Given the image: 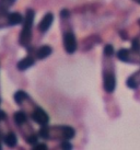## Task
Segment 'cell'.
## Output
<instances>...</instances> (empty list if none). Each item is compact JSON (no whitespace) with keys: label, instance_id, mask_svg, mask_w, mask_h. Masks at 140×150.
Instances as JSON below:
<instances>
[{"label":"cell","instance_id":"obj_1","mask_svg":"<svg viewBox=\"0 0 140 150\" xmlns=\"http://www.w3.org/2000/svg\"><path fill=\"white\" fill-rule=\"evenodd\" d=\"M14 102L19 105L22 111H24L31 120L35 122L37 125H47L49 123V115L44 108L35 103V101L29 96L24 90H18L13 94Z\"/></svg>","mask_w":140,"mask_h":150},{"label":"cell","instance_id":"obj_2","mask_svg":"<svg viewBox=\"0 0 140 150\" xmlns=\"http://www.w3.org/2000/svg\"><path fill=\"white\" fill-rule=\"evenodd\" d=\"M38 136L45 140H71L76 136V129L70 125H43L38 129Z\"/></svg>","mask_w":140,"mask_h":150},{"label":"cell","instance_id":"obj_3","mask_svg":"<svg viewBox=\"0 0 140 150\" xmlns=\"http://www.w3.org/2000/svg\"><path fill=\"white\" fill-rule=\"evenodd\" d=\"M28 114L24 111H17L13 114V121L16 123L20 134L23 136L25 142L30 146H34L38 142V133H36L28 120Z\"/></svg>","mask_w":140,"mask_h":150},{"label":"cell","instance_id":"obj_4","mask_svg":"<svg viewBox=\"0 0 140 150\" xmlns=\"http://www.w3.org/2000/svg\"><path fill=\"white\" fill-rule=\"evenodd\" d=\"M34 20H35V11L33 9L28 8L25 10L24 20L22 23V29L18 38L19 45L28 48L31 46V42L33 38V25Z\"/></svg>","mask_w":140,"mask_h":150},{"label":"cell","instance_id":"obj_5","mask_svg":"<svg viewBox=\"0 0 140 150\" xmlns=\"http://www.w3.org/2000/svg\"><path fill=\"white\" fill-rule=\"evenodd\" d=\"M103 88L106 93H113L116 89L115 68L111 60V56H104L103 60Z\"/></svg>","mask_w":140,"mask_h":150},{"label":"cell","instance_id":"obj_6","mask_svg":"<svg viewBox=\"0 0 140 150\" xmlns=\"http://www.w3.org/2000/svg\"><path fill=\"white\" fill-rule=\"evenodd\" d=\"M23 20H24V17L18 11L0 12V30L20 25L23 23Z\"/></svg>","mask_w":140,"mask_h":150},{"label":"cell","instance_id":"obj_7","mask_svg":"<svg viewBox=\"0 0 140 150\" xmlns=\"http://www.w3.org/2000/svg\"><path fill=\"white\" fill-rule=\"evenodd\" d=\"M62 46L68 55H72L78 50V41L76 34L71 30L62 31Z\"/></svg>","mask_w":140,"mask_h":150},{"label":"cell","instance_id":"obj_8","mask_svg":"<svg viewBox=\"0 0 140 150\" xmlns=\"http://www.w3.org/2000/svg\"><path fill=\"white\" fill-rule=\"evenodd\" d=\"M116 57L123 63L140 64V52H136L132 48H120L116 52Z\"/></svg>","mask_w":140,"mask_h":150},{"label":"cell","instance_id":"obj_9","mask_svg":"<svg viewBox=\"0 0 140 150\" xmlns=\"http://www.w3.org/2000/svg\"><path fill=\"white\" fill-rule=\"evenodd\" d=\"M54 20H55V16L53 12H47L44 14V17L41 19L40 23L37 24V30L38 32L42 34H46L50 29V26L53 25Z\"/></svg>","mask_w":140,"mask_h":150},{"label":"cell","instance_id":"obj_10","mask_svg":"<svg viewBox=\"0 0 140 150\" xmlns=\"http://www.w3.org/2000/svg\"><path fill=\"white\" fill-rule=\"evenodd\" d=\"M36 63V57L32 54H28L22 59H20L17 64V69L19 71H25L29 68L33 67Z\"/></svg>","mask_w":140,"mask_h":150},{"label":"cell","instance_id":"obj_11","mask_svg":"<svg viewBox=\"0 0 140 150\" xmlns=\"http://www.w3.org/2000/svg\"><path fill=\"white\" fill-rule=\"evenodd\" d=\"M53 53V47L50 45H47V44H44V45H41L40 47H37L34 50L33 55L36 57V59L38 60H43V59H46L47 57H49Z\"/></svg>","mask_w":140,"mask_h":150},{"label":"cell","instance_id":"obj_12","mask_svg":"<svg viewBox=\"0 0 140 150\" xmlns=\"http://www.w3.org/2000/svg\"><path fill=\"white\" fill-rule=\"evenodd\" d=\"M126 86L129 89H137L140 87V69L128 77L126 80Z\"/></svg>","mask_w":140,"mask_h":150},{"label":"cell","instance_id":"obj_13","mask_svg":"<svg viewBox=\"0 0 140 150\" xmlns=\"http://www.w3.org/2000/svg\"><path fill=\"white\" fill-rule=\"evenodd\" d=\"M2 142L7 147L9 148H14L18 145V136L17 134L14 133L13 130H11L10 133L6 134L2 137Z\"/></svg>","mask_w":140,"mask_h":150},{"label":"cell","instance_id":"obj_14","mask_svg":"<svg viewBox=\"0 0 140 150\" xmlns=\"http://www.w3.org/2000/svg\"><path fill=\"white\" fill-rule=\"evenodd\" d=\"M17 0H0V12H8Z\"/></svg>","mask_w":140,"mask_h":150},{"label":"cell","instance_id":"obj_15","mask_svg":"<svg viewBox=\"0 0 140 150\" xmlns=\"http://www.w3.org/2000/svg\"><path fill=\"white\" fill-rule=\"evenodd\" d=\"M115 53V50H114V47L113 45L111 44H106V45L104 46V50H103V55L104 56H113Z\"/></svg>","mask_w":140,"mask_h":150},{"label":"cell","instance_id":"obj_16","mask_svg":"<svg viewBox=\"0 0 140 150\" xmlns=\"http://www.w3.org/2000/svg\"><path fill=\"white\" fill-rule=\"evenodd\" d=\"M59 16H60V19H62V21H66V20H68V18L70 17V11L66 8L62 9L60 12H59Z\"/></svg>","mask_w":140,"mask_h":150},{"label":"cell","instance_id":"obj_17","mask_svg":"<svg viewBox=\"0 0 140 150\" xmlns=\"http://www.w3.org/2000/svg\"><path fill=\"white\" fill-rule=\"evenodd\" d=\"M59 144L62 149H72V144L70 142V140H62L59 142Z\"/></svg>","mask_w":140,"mask_h":150},{"label":"cell","instance_id":"obj_18","mask_svg":"<svg viewBox=\"0 0 140 150\" xmlns=\"http://www.w3.org/2000/svg\"><path fill=\"white\" fill-rule=\"evenodd\" d=\"M32 149L34 150H44V149H48V146L46 145L45 142H37L36 145H34L32 147Z\"/></svg>","mask_w":140,"mask_h":150},{"label":"cell","instance_id":"obj_19","mask_svg":"<svg viewBox=\"0 0 140 150\" xmlns=\"http://www.w3.org/2000/svg\"><path fill=\"white\" fill-rule=\"evenodd\" d=\"M132 50H136V52H140V41L138 38H135L132 42Z\"/></svg>","mask_w":140,"mask_h":150},{"label":"cell","instance_id":"obj_20","mask_svg":"<svg viewBox=\"0 0 140 150\" xmlns=\"http://www.w3.org/2000/svg\"><path fill=\"white\" fill-rule=\"evenodd\" d=\"M2 137H1V135H0V150L2 149Z\"/></svg>","mask_w":140,"mask_h":150},{"label":"cell","instance_id":"obj_21","mask_svg":"<svg viewBox=\"0 0 140 150\" xmlns=\"http://www.w3.org/2000/svg\"><path fill=\"white\" fill-rule=\"evenodd\" d=\"M134 1H135V2H137V4H140V0H134Z\"/></svg>","mask_w":140,"mask_h":150}]
</instances>
